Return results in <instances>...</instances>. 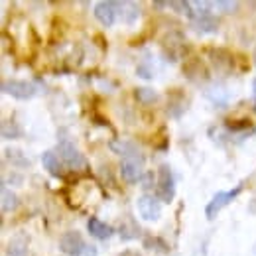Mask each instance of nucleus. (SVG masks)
<instances>
[{"label":"nucleus","instance_id":"obj_21","mask_svg":"<svg viewBox=\"0 0 256 256\" xmlns=\"http://www.w3.org/2000/svg\"><path fill=\"white\" fill-rule=\"evenodd\" d=\"M136 75L138 77H142V79H154V69L152 67H146L144 64H140L138 67H136Z\"/></svg>","mask_w":256,"mask_h":256},{"label":"nucleus","instance_id":"obj_4","mask_svg":"<svg viewBox=\"0 0 256 256\" xmlns=\"http://www.w3.org/2000/svg\"><path fill=\"white\" fill-rule=\"evenodd\" d=\"M136 207H138V215H140L142 221H146V223H156V221L160 219L162 203L158 197H154V195H142V197L138 199Z\"/></svg>","mask_w":256,"mask_h":256},{"label":"nucleus","instance_id":"obj_20","mask_svg":"<svg viewBox=\"0 0 256 256\" xmlns=\"http://www.w3.org/2000/svg\"><path fill=\"white\" fill-rule=\"evenodd\" d=\"M6 158L12 162V164H20V166H30V162L26 160L22 154H20V150H6Z\"/></svg>","mask_w":256,"mask_h":256},{"label":"nucleus","instance_id":"obj_16","mask_svg":"<svg viewBox=\"0 0 256 256\" xmlns=\"http://www.w3.org/2000/svg\"><path fill=\"white\" fill-rule=\"evenodd\" d=\"M205 95H207L209 100H213L217 106H224V102H226V98H228L226 89L221 87V85H217V87H213V89H207V91H205Z\"/></svg>","mask_w":256,"mask_h":256},{"label":"nucleus","instance_id":"obj_13","mask_svg":"<svg viewBox=\"0 0 256 256\" xmlns=\"http://www.w3.org/2000/svg\"><path fill=\"white\" fill-rule=\"evenodd\" d=\"M192 26L201 34H213L217 32V20L213 16H199L192 20Z\"/></svg>","mask_w":256,"mask_h":256},{"label":"nucleus","instance_id":"obj_15","mask_svg":"<svg viewBox=\"0 0 256 256\" xmlns=\"http://www.w3.org/2000/svg\"><path fill=\"white\" fill-rule=\"evenodd\" d=\"M18 207V197L16 193L10 192L6 186H2V213H10Z\"/></svg>","mask_w":256,"mask_h":256},{"label":"nucleus","instance_id":"obj_14","mask_svg":"<svg viewBox=\"0 0 256 256\" xmlns=\"http://www.w3.org/2000/svg\"><path fill=\"white\" fill-rule=\"evenodd\" d=\"M134 98L142 104H152L154 100H158V93L150 87H136L134 89Z\"/></svg>","mask_w":256,"mask_h":256},{"label":"nucleus","instance_id":"obj_18","mask_svg":"<svg viewBox=\"0 0 256 256\" xmlns=\"http://www.w3.org/2000/svg\"><path fill=\"white\" fill-rule=\"evenodd\" d=\"M20 136H22V128L18 126L14 120H4L2 122V138L14 140V138H20Z\"/></svg>","mask_w":256,"mask_h":256},{"label":"nucleus","instance_id":"obj_6","mask_svg":"<svg viewBox=\"0 0 256 256\" xmlns=\"http://www.w3.org/2000/svg\"><path fill=\"white\" fill-rule=\"evenodd\" d=\"M2 91L6 95L14 96L18 100H28L36 96V85L30 81H20V79H10V81H4L2 83Z\"/></svg>","mask_w":256,"mask_h":256},{"label":"nucleus","instance_id":"obj_22","mask_svg":"<svg viewBox=\"0 0 256 256\" xmlns=\"http://www.w3.org/2000/svg\"><path fill=\"white\" fill-rule=\"evenodd\" d=\"M250 126V122L248 120H242V122H226V128L228 130H232V132H236V130H242V128Z\"/></svg>","mask_w":256,"mask_h":256},{"label":"nucleus","instance_id":"obj_10","mask_svg":"<svg viewBox=\"0 0 256 256\" xmlns=\"http://www.w3.org/2000/svg\"><path fill=\"white\" fill-rule=\"evenodd\" d=\"M87 228H89V234L98 238V240H108V238L114 234V228H112L110 224L102 223V221L96 219V217H91V219L87 221Z\"/></svg>","mask_w":256,"mask_h":256},{"label":"nucleus","instance_id":"obj_23","mask_svg":"<svg viewBox=\"0 0 256 256\" xmlns=\"http://www.w3.org/2000/svg\"><path fill=\"white\" fill-rule=\"evenodd\" d=\"M79 256H98V250H96V246H93V244H87Z\"/></svg>","mask_w":256,"mask_h":256},{"label":"nucleus","instance_id":"obj_17","mask_svg":"<svg viewBox=\"0 0 256 256\" xmlns=\"http://www.w3.org/2000/svg\"><path fill=\"white\" fill-rule=\"evenodd\" d=\"M8 256H28V246L24 238H12L8 242Z\"/></svg>","mask_w":256,"mask_h":256},{"label":"nucleus","instance_id":"obj_3","mask_svg":"<svg viewBox=\"0 0 256 256\" xmlns=\"http://www.w3.org/2000/svg\"><path fill=\"white\" fill-rule=\"evenodd\" d=\"M158 199L166 201V203H172L174 197H176V180H174V174L170 170V166H160L158 168Z\"/></svg>","mask_w":256,"mask_h":256},{"label":"nucleus","instance_id":"obj_19","mask_svg":"<svg viewBox=\"0 0 256 256\" xmlns=\"http://www.w3.org/2000/svg\"><path fill=\"white\" fill-rule=\"evenodd\" d=\"M213 6H215V8H219V10L224 12V14H232V12H236L238 2H236V0H215V2H213Z\"/></svg>","mask_w":256,"mask_h":256},{"label":"nucleus","instance_id":"obj_2","mask_svg":"<svg viewBox=\"0 0 256 256\" xmlns=\"http://www.w3.org/2000/svg\"><path fill=\"white\" fill-rule=\"evenodd\" d=\"M240 192H242V186H236V188L230 190V192H217L213 195V199L207 203V207H205V217H207L209 221H213V219L219 215V211L224 209L230 201H234V197H238Z\"/></svg>","mask_w":256,"mask_h":256},{"label":"nucleus","instance_id":"obj_24","mask_svg":"<svg viewBox=\"0 0 256 256\" xmlns=\"http://www.w3.org/2000/svg\"><path fill=\"white\" fill-rule=\"evenodd\" d=\"M248 211H250L252 215H256V197L254 199H250V203H248Z\"/></svg>","mask_w":256,"mask_h":256},{"label":"nucleus","instance_id":"obj_25","mask_svg":"<svg viewBox=\"0 0 256 256\" xmlns=\"http://www.w3.org/2000/svg\"><path fill=\"white\" fill-rule=\"evenodd\" d=\"M120 256H140V254H138V252H134V250H124Z\"/></svg>","mask_w":256,"mask_h":256},{"label":"nucleus","instance_id":"obj_27","mask_svg":"<svg viewBox=\"0 0 256 256\" xmlns=\"http://www.w3.org/2000/svg\"><path fill=\"white\" fill-rule=\"evenodd\" d=\"M252 252H254V254H256V242H254V248H252Z\"/></svg>","mask_w":256,"mask_h":256},{"label":"nucleus","instance_id":"obj_5","mask_svg":"<svg viewBox=\"0 0 256 256\" xmlns=\"http://www.w3.org/2000/svg\"><path fill=\"white\" fill-rule=\"evenodd\" d=\"M120 174L128 184H136L144 178V156H132V158H122L120 162Z\"/></svg>","mask_w":256,"mask_h":256},{"label":"nucleus","instance_id":"obj_11","mask_svg":"<svg viewBox=\"0 0 256 256\" xmlns=\"http://www.w3.org/2000/svg\"><path fill=\"white\" fill-rule=\"evenodd\" d=\"M110 150H112V152H116V154H118V156H122V158L140 156V150H138L132 142H128V140H112V142H110Z\"/></svg>","mask_w":256,"mask_h":256},{"label":"nucleus","instance_id":"obj_12","mask_svg":"<svg viewBox=\"0 0 256 256\" xmlns=\"http://www.w3.org/2000/svg\"><path fill=\"white\" fill-rule=\"evenodd\" d=\"M118 14L126 24H134L140 16V6L136 2H118Z\"/></svg>","mask_w":256,"mask_h":256},{"label":"nucleus","instance_id":"obj_28","mask_svg":"<svg viewBox=\"0 0 256 256\" xmlns=\"http://www.w3.org/2000/svg\"><path fill=\"white\" fill-rule=\"evenodd\" d=\"M254 62H256V52H254Z\"/></svg>","mask_w":256,"mask_h":256},{"label":"nucleus","instance_id":"obj_8","mask_svg":"<svg viewBox=\"0 0 256 256\" xmlns=\"http://www.w3.org/2000/svg\"><path fill=\"white\" fill-rule=\"evenodd\" d=\"M116 16H118V2L104 0V2H96L95 4V18L104 28L112 26L116 22Z\"/></svg>","mask_w":256,"mask_h":256},{"label":"nucleus","instance_id":"obj_1","mask_svg":"<svg viewBox=\"0 0 256 256\" xmlns=\"http://www.w3.org/2000/svg\"><path fill=\"white\" fill-rule=\"evenodd\" d=\"M58 156L62 158V162H64L69 170H75V172L87 170V166H89L87 158H85V156L79 152V148H77L73 142H69V140H62V142L58 144Z\"/></svg>","mask_w":256,"mask_h":256},{"label":"nucleus","instance_id":"obj_9","mask_svg":"<svg viewBox=\"0 0 256 256\" xmlns=\"http://www.w3.org/2000/svg\"><path fill=\"white\" fill-rule=\"evenodd\" d=\"M42 166L48 170L50 176L54 178H64V166H62V158H58V154L54 150H46L42 154Z\"/></svg>","mask_w":256,"mask_h":256},{"label":"nucleus","instance_id":"obj_26","mask_svg":"<svg viewBox=\"0 0 256 256\" xmlns=\"http://www.w3.org/2000/svg\"><path fill=\"white\" fill-rule=\"evenodd\" d=\"M252 87H254V108H256V79L252 81Z\"/></svg>","mask_w":256,"mask_h":256},{"label":"nucleus","instance_id":"obj_7","mask_svg":"<svg viewBox=\"0 0 256 256\" xmlns=\"http://www.w3.org/2000/svg\"><path fill=\"white\" fill-rule=\"evenodd\" d=\"M85 246L87 242L83 240V234L79 230H69L60 238V250L67 256H79Z\"/></svg>","mask_w":256,"mask_h":256}]
</instances>
